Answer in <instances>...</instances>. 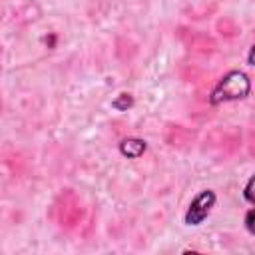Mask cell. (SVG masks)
<instances>
[{"instance_id":"52a82bcc","label":"cell","mask_w":255,"mask_h":255,"mask_svg":"<svg viewBox=\"0 0 255 255\" xmlns=\"http://www.w3.org/2000/svg\"><path fill=\"white\" fill-rule=\"evenodd\" d=\"M247 62H249L251 66H255V46L249 48V52H247Z\"/></svg>"},{"instance_id":"3957f363","label":"cell","mask_w":255,"mask_h":255,"mask_svg":"<svg viewBox=\"0 0 255 255\" xmlns=\"http://www.w3.org/2000/svg\"><path fill=\"white\" fill-rule=\"evenodd\" d=\"M145 149H147L145 141H143V139H137V137H128V139H124V141L120 143V153H122L124 157H129V159L141 157V155L145 153Z\"/></svg>"},{"instance_id":"5b68a950","label":"cell","mask_w":255,"mask_h":255,"mask_svg":"<svg viewBox=\"0 0 255 255\" xmlns=\"http://www.w3.org/2000/svg\"><path fill=\"white\" fill-rule=\"evenodd\" d=\"M131 106V96L129 94H120L118 100H114V108L118 110H128Z\"/></svg>"},{"instance_id":"6da1fadb","label":"cell","mask_w":255,"mask_h":255,"mask_svg":"<svg viewBox=\"0 0 255 255\" xmlns=\"http://www.w3.org/2000/svg\"><path fill=\"white\" fill-rule=\"evenodd\" d=\"M251 92V80L245 72L241 70H231L227 72L211 90L209 102L211 104H223V102H235L243 100Z\"/></svg>"},{"instance_id":"7a4b0ae2","label":"cell","mask_w":255,"mask_h":255,"mask_svg":"<svg viewBox=\"0 0 255 255\" xmlns=\"http://www.w3.org/2000/svg\"><path fill=\"white\" fill-rule=\"evenodd\" d=\"M215 193L211 189H203L199 195L193 197V201L189 203L187 211H185V223L187 225H199L207 219V215L211 213L213 205H215Z\"/></svg>"},{"instance_id":"277c9868","label":"cell","mask_w":255,"mask_h":255,"mask_svg":"<svg viewBox=\"0 0 255 255\" xmlns=\"http://www.w3.org/2000/svg\"><path fill=\"white\" fill-rule=\"evenodd\" d=\"M243 195H245V199H247L249 203L255 205V173L247 179V183H245V187H243Z\"/></svg>"},{"instance_id":"8992f818","label":"cell","mask_w":255,"mask_h":255,"mask_svg":"<svg viewBox=\"0 0 255 255\" xmlns=\"http://www.w3.org/2000/svg\"><path fill=\"white\" fill-rule=\"evenodd\" d=\"M245 227H247L249 233L255 235V209H249V211L245 213Z\"/></svg>"}]
</instances>
